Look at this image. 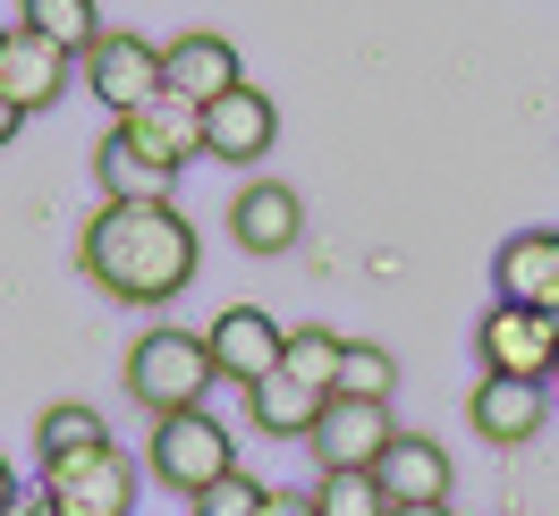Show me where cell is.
<instances>
[{"label":"cell","mask_w":559,"mask_h":516,"mask_svg":"<svg viewBox=\"0 0 559 516\" xmlns=\"http://www.w3.org/2000/svg\"><path fill=\"white\" fill-rule=\"evenodd\" d=\"M195 263H204V245L178 204H103L76 238V272L110 305H170V297H187Z\"/></svg>","instance_id":"1"},{"label":"cell","mask_w":559,"mask_h":516,"mask_svg":"<svg viewBox=\"0 0 559 516\" xmlns=\"http://www.w3.org/2000/svg\"><path fill=\"white\" fill-rule=\"evenodd\" d=\"M212 381H221V364H212V339H204V331L153 322V331L128 347V398H136L144 415H187V407H204Z\"/></svg>","instance_id":"2"},{"label":"cell","mask_w":559,"mask_h":516,"mask_svg":"<svg viewBox=\"0 0 559 516\" xmlns=\"http://www.w3.org/2000/svg\"><path fill=\"white\" fill-rule=\"evenodd\" d=\"M144 475L195 500V491H212L221 475H238V441H229V423L212 407L153 415V432H144Z\"/></svg>","instance_id":"3"},{"label":"cell","mask_w":559,"mask_h":516,"mask_svg":"<svg viewBox=\"0 0 559 516\" xmlns=\"http://www.w3.org/2000/svg\"><path fill=\"white\" fill-rule=\"evenodd\" d=\"M43 500L60 516H136V457L119 441L76 448V457H43Z\"/></svg>","instance_id":"4"},{"label":"cell","mask_w":559,"mask_h":516,"mask_svg":"<svg viewBox=\"0 0 559 516\" xmlns=\"http://www.w3.org/2000/svg\"><path fill=\"white\" fill-rule=\"evenodd\" d=\"M475 356H484V373L509 381H559V313L491 297V313L475 322Z\"/></svg>","instance_id":"5"},{"label":"cell","mask_w":559,"mask_h":516,"mask_svg":"<svg viewBox=\"0 0 559 516\" xmlns=\"http://www.w3.org/2000/svg\"><path fill=\"white\" fill-rule=\"evenodd\" d=\"M85 85L128 119V110H144V103L170 94V60H162V43H144L136 26H103V43L85 51Z\"/></svg>","instance_id":"6"},{"label":"cell","mask_w":559,"mask_h":516,"mask_svg":"<svg viewBox=\"0 0 559 516\" xmlns=\"http://www.w3.org/2000/svg\"><path fill=\"white\" fill-rule=\"evenodd\" d=\"M390 441H399L390 407H373V398H331L306 448H314V466H322V475H373Z\"/></svg>","instance_id":"7"},{"label":"cell","mask_w":559,"mask_h":516,"mask_svg":"<svg viewBox=\"0 0 559 516\" xmlns=\"http://www.w3.org/2000/svg\"><path fill=\"white\" fill-rule=\"evenodd\" d=\"M76 85V51H60L51 35H35V26H9V43H0V94L26 110H51L60 94Z\"/></svg>","instance_id":"8"},{"label":"cell","mask_w":559,"mask_h":516,"mask_svg":"<svg viewBox=\"0 0 559 516\" xmlns=\"http://www.w3.org/2000/svg\"><path fill=\"white\" fill-rule=\"evenodd\" d=\"M204 339H212L221 381H238V389H254L263 373H280V356H288V331H280L263 305H221Z\"/></svg>","instance_id":"9"},{"label":"cell","mask_w":559,"mask_h":516,"mask_svg":"<svg viewBox=\"0 0 559 516\" xmlns=\"http://www.w3.org/2000/svg\"><path fill=\"white\" fill-rule=\"evenodd\" d=\"M466 423H475L491 448H525L543 423H551V381L484 373V381H475V398H466Z\"/></svg>","instance_id":"10"},{"label":"cell","mask_w":559,"mask_h":516,"mask_svg":"<svg viewBox=\"0 0 559 516\" xmlns=\"http://www.w3.org/2000/svg\"><path fill=\"white\" fill-rule=\"evenodd\" d=\"M272 144H280V103L263 85H238V94L204 103V153L212 161H263Z\"/></svg>","instance_id":"11"},{"label":"cell","mask_w":559,"mask_h":516,"mask_svg":"<svg viewBox=\"0 0 559 516\" xmlns=\"http://www.w3.org/2000/svg\"><path fill=\"white\" fill-rule=\"evenodd\" d=\"M373 482H382V500L390 508H424V500H450V448L432 441V432H399V441L382 448V466H373Z\"/></svg>","instance_id":"12"},{"label":"cell","mask_w":559,"mask_h":516,"mask_svg":"<svg viewBox=\"0 0 559 516\" xmlns=\"http://www.w3.org/2000/svg\"><path fill=\"white\" fill-rule=\"evenodd\" d=\"M162 60H170V94H187V103H221V94H238V85H246L238 43L212 35V26L170 35V43H162Z\"/></svg>","instance_id":"13"},{"label":"cell","mask_w":559,"mask_h":516,"mask_svg":"<svg viewBox=\"0 0 559 516\" xmlns=\"http://www.w3.org/2000/svg\"><path fill=\"white\" fill-rule=\"evenodd\" d=\"M491 288H500L509 305L559 313V229H518V238H500V254H491Z\"/></svg>","instance_id":"14"},{"label":"cell","mask_w":559,"mask_h":516,"mask_svg":"<svg viewBox=\"0 0 559 516\" xmlns=\"http://www.w3.org/2000/svg\"><path fill=\"white\" fill-rule=\"evenodd\" d=\"M94 178H103V204H170V187H178V170L162 153H144L119 119H110V136L94 144Z\"/></svg>","instance_id":"15"},{"label":"cell","mask_w":559,"mask_h":516,"mask_svg":"<svg viewBox=\"0 0 559 516\" xmlns=\"http://www.w3.org/2000/svg\"><path fill=\"white\" fill-rule=\"evenodd\" d=\"M229 238H238L246 254H288V245L306 238V195L280 187V178H254L238 204H229Z\"/></svg>","instance_id":"16"},{"label":"cell","mask_w":559,"mask_h":516,"mask_svg":"<svg viewBox=\"0 0 559 516\" xmlns=\"http://www.w3.org/2000/svg\"><path fill=\"white\" fill-rule=\"evenodd\" d=\"M322 407H331V389H314V381H297V373H263L254 389H246L254 432H272V441H314Z\"/></svg>","instance_id":"17"},{"label":"cell","mask_w":559,"mask_h":516,"mask_svg":"<svg viewBox=\"0 0 559 516\" xmlns=\"http://www.w3.org/2000/svg\"><path fill=\"white\" fill-rule=\"evenodd\" d=\"M128 136L144 144V153H162L170 170H187V161H204V103H187V94H162V103H144L119 119Z\"/></svg>","instance_id":"18"},{"label":"cell","mask_w":559,"mask_h":516,"mask_svg":"<svg viewBox=\"0 0 559 516\" xmlns=\"http://www.w3.org/2000/svg\"><path fill=\"white\" fill-rule=\"evenodd\" d=\"M17 26H35V35H51L60 51H94L103 43V9L94 0H17Z\"/></svg>","instance_id":"19"},{"label":"cell","mask_w":559,"mask_h":516,"mask_svg":"<svg viewBox=\"0 0 559 516\" xmlns=\"http://www.w3.org/2000/svg\"><path fill=\"white\" fill-rule=\"evenodd\" d=\"M103 441H110V423L94 407H76V398L43 407V423H35V448H43V457H76V448H103Z\"/></svg>","instance_id":"20"},{"label":"cell","mask_w":559,"mask_h":516,"mask_svg":"<svg viewBox=\"0 0 559 516\" xmlns=\"http://www.w3.org/2000/svg\"><path fill=\"white\" fill-rule=\"evenodd\" d=\"M390 389H399V356L373 339H348V364H340V389L331 398H373V407H390Z\"/></svg>","instance_id":"21"},{"label":"cell","mask_w":559,"mask_h":516,"mask_svg":"<svg viewBox=\"0 0 559 516\" xmlns=\"http://www.w3.org/2000/svg\"><path fill=\"white\" fill-rule=\"evenodd\" d=\"M340 364H348V339H340V331H288V356H280V373L314 381V389H340Z\"/></svg>","instance_id":"22"},{"label":"cell","mask_w":559,"mask_h":516,"mask_svg":"<svg viewBox=\"0 0 559 516\" xmlns=\"http://www.w3.org/2000/svg\"><path fill=\"white\" fill-rule=\"evenodd\" d=\"M314 500H322V516H390V500H382L373 475H322Z\"/></svg>","instance_id":"23"},{"label":"cell","mask_w":559,"mask_h":516,"mask_svg":"<svg viewBox=\"0 0 559 516\" xmlns=\"http://www.w3.org/2000/svg\"><path fill=\"white\" fill-rule=\"evenodd\" d=\"M263 500H272V491L238 466V475H221L212 491H195V516H263Z\"/></svg>","instance_id":"24"},{"label":"cell","mask_w":559,"mask_h":516,"mask_svg":"<svg viewBox=\"0 0 559 516\" xmlns=\"http://www.w3.org/2000/svg\"><path fill=\"white\" fill-rule=\"evenodd\" d=\"M263 516H322V500H314V491H272Z\"/></svg>","instance_id":"25"},{"label":"cell","mask_w":559,"mask_h":516,"mask_svg":"<svg viewBox=\"0 0 559 516\" xmlns=\"http://www.w3.org/2000/svg\"><path fill=\"white\" fill-rule=\"evenodd\" d=\"M17 500H26V482H17V466H9V457H0V516L17 508Z\"/></svg>","instance_id":"26"},{"label":"cell","mask_w":559,"mask_h":516,"mask_svg":"<svg viewBox=\"0 0 559 516\" xmlns=\"http://www.w3.org/2000/svg\"><path fill=\"white\" fill-rule=\"evenodd\" d=\"M17 128H26V110H17L9 94H0V144H17Z\"/></svg>","instance_id":"27"},{"label":"cell","mask_w":559,"mask_h":516,"mask_svg":"<svg viewBox=\"0 0 559 516\" xmlns=\"http://www.w3.org/2000/svg\"><path fill=\"white\" fill-rule=\"evenodd\" d=\"M390 516H457L450 500H424V508H390Z\"/></svg>","instance_id":"28"},{"label":"cell","mask_w":559,"mask_h":516,"mask_svg":"<svg viewBox=\"0 0 559 516\" xmlns=\"http://www.w3.org/2000/svg\"><path fill=\"white\" fill-rule=\"evenodd\" d=\"M0 43H9V26H0Z\"/></svg>","instance_id":"29"},{"label":"cell","mask_w":559,"mask_h":516,"mask_svg":"<svg viewBox=\"0 0 559 516\" xmlns=\"http://www.w3.org/2000/svg\"><path fill=\"white\" fill-rule=\"evenodd\" d=\"M551 398H559V381H551Z\"/></svg>","instance_id":"30"}]
</instances>
